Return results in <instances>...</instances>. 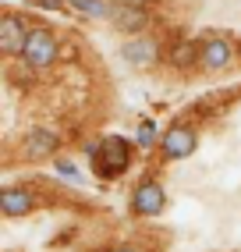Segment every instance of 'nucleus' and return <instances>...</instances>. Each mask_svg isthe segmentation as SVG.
<instances>
[{
    "instance_id": "obj_6",
    "label": "nucleus",
    "mask_w": 241,
    "mask_h": 252,
    "mask_svg": "<svg viewBox=\"0 0 241 252\" xmlns=\"http://www.w3.org/2000/svg\"><path fill=\"white\" fill-rule=\"evenodd\" d=\"M231 54H234L231 43L220 39V36H213V39L202 43V57H199V61H202L206 71H220V68H227V64H231Z\"/></svg>"
},
{
    "instance_id": "obj_11",
    "label": "nucleus",
    "mask_w": 241,
    "mask_h": 252,
    "mask_svg": "<svg viewBox=\"0 0 241 252\" xmlns=\"http://www.w3.org/2000/svg\"><path fill=\"white\" fill-rule=\"evenodd\" d=\"M114 25H120V29H142L146 25V11L142 7H124V11H114Z\"/></svg>"
},
{
    "instance_id": "obj_4",
    "label": "nucleus",
    "mask_w": 241,
    "mask_h": 252,
    "mask_svg": "<svg viewBox=\"0 0 241 252\" xmlns=\"http://www.w3.org/2000/svg\"><path fill=\"white\" fill-rule=\"evenodd\" d=\"M25 43H29V29L18 14H4L0 18V50L4 54H25Z\"/></svg>"
},
{
    "instance_id": "obj_16",
    "label": "nucleus",
    "mask_w": 241,
    "mask_h": 252,
    "mask_svg": "<svg viewBox=\"0 0 241 252\" xmlns=\"http://www.w3.org/2000/svg\"><path fill=\"white\" fill-rule=\"evenodd\" d=\"M114 252H135V249H114Z\"/></svg>"
},
{
    "instance_id": "obj_15",
    "label": "nucleus",
    "mask_w": 241,
    "mask_h": 252,
    "mask_svg": "<svg viewBox=\"0 0 241 252\" xmlns=\"http://www.w3.org/2000/svg\"><path fill=\"white\" fill-rule=\"evenodd\" d=\"M57 171L67 174V178H75V174H78V171H75V163H67V160H57Z\"/></svg>"
},
{
    "instance_id": "obj_1",
    "label": "nucleus",
    "mask_w": 241,
    "mask_h": 252,
    "mask_svg": "<svg viewBox=\"0 0 241 252\" xmlns=\"http://www.w3.org/2000/svg\"><path fill=\"white\" fill-rule=\"evenodd\" d=\"M92 167H96V174H99V178L124 174L128 167H131V142H128V139H120V135L103 139L99 149H96V157H92Z\"/></svg>"
},
{
    "instance_id": "obj_12",
    "label": "nucleus",
    "mask_w": 241,
    "mask_h": 252,
    "mask_svg": "<svg viewBox=\"0 0 241 252\" xmlns=\"http://www.w3.org/2000/svg\"><path fill=\"white\" fill-rule=\"evenodd\" d=\"M135 142H139V149H149L152 142H156V125H152V121H142V125H139V135H135Z\"/></svg>"
},
{
    "instance_id": "obj_5",
    "label": "nucleus",
    "mask_w": 241,
    "mask_h": 252,
    "mask_svg": "<svg viewBox=\"0 0 241 252\" xmlns=\"http://www.w3.org/2000/svg\"><path fill=\"white\" fill-rule=\"evenodd\" d=\"M131 206H135V213L152 217V213H160L167 206V195H163V189L156 181H142L139 189H135V195H131Z\"/></svg>"
},
{
    "instance_id": "obj_10",
    "label": "nucleus",
    "mask_w": 241,
    "mask_h": 252,
    "mask_svg": "<svg viewBox=\"0 0 241 252\" xmlns=\"http://www.w3.org/2000/svg\"><path fill=\"white\" fill-rule=\"evenodd\" d=\"M71 7L78 14H85V18H114V11L110 4H103V0H71Z\"/></svg>"
},
{
    "instance_id": "obj_9",
    "label": "nucleus",
    "mask_w": 241,
    "mask_h": 252,
    "mask_svg": "<svg viewBox=\"0 0 241 252\" xmlns=\"http://www.w3.org/2000/svg\"><path fill=\"white\" fill-rule=\"evenodd\" d=\"M25 149H29V157H46V153L57 149V135L46 131V128H32L29 139H25Z\"/></svg>"
},
{
    "instance_id": "obj_7",
    "label": "nucleus",
    "mask_w": 241,
    "mask_h": 252,
    "mask_svg": "<svg viewBox=\"0 0 241 252\" xmlns=\"http://www.w3.org/2000/svg\"><path fill=\"white\" fill-rule=\"evenodd\" d=\"M32 206H36V195H32L29 189H4L0 192V210H4L7 217H22Z\"/></svg>"
},
{
    "instance_id": "obj_17",
    "label": "nucleus",
    "mask_w": 241,
    "mask_h": 252,
    "mask_svg": "<svg viewBox=\"0 0 241 252\" xmlns=\"http://www.w3.org/2000/svg\"><path fill=\"white\" fill-rule=\"evenodd\" d=\"M131 4H146V0H131Z\"/></svg>"
},
{
    "instance_id": "obj_8",
    "label": "nucleus",
    "mask_w": 241,
    "mask_h": 252,
    "mask_svg": "<svg viewBox=\"0 0 241 252\" xmlns=\"http://www.w3.org/2000/svg\"><path fill=\"white\" fill-rule=\"evenodd\" d=\"M124 61L128 64H156V43H152L149 36H139V39H131L124 43Z\"/></svg>"
},
{
    "instance_id": "obj_13",
    "label": "nucleus",
    "mask_w": 241,
    "mask_h": 252,
    "mask_svg": "<svg viewBox=\"0 0 241 252\" xmlns=\"http://www.w3.org/2000/svg\"><path fill=\"white\" fill-rule=\"evenodd\" d=\"M195 57H199V50H195L192 43H181L174 54H170V61H174V64H188V61H195Z\"/></svg>"
},
{
    "instance_id": "obj_2",
    "label": "nucleus",
    "mask_w": 241,
    "mask_h": 252,
    "mask_svg": "<svg viewBox=\"0 0 241 252\" xmlns=\"http://www.w3.org/2000/svg\"><path fill=\"white\" fill-rule=\"evenodd\" d=\"M22 57H25V64H32V68H50V64L57 61V39H54V32H50V29H32Z\"/></svg>"
},
{
    "instance_id": "obj_14",
    "label": "nucleus",
    "mask_w": 241,
    "mask_h": 252,
    "mask_svg": "<svg viewBox=\"0 0 241 252\" xmlns=\"http://www.w3.org/2000/svg\"><path fill=\"white\" fill-rule=\"evenodd\" d=\"M32 7H43V11H57L60 7V0H29Z\"/></svg>"
},
{
    "instance_id": "obj_3",
    "label": "nucleus",
    "mask_w": 241,
    "mask_h": 252,
    "mask_svg": "<svg viewBox=\"0 0 241 252\" xmlns=\"http://www.w3.org/2000/svg\"><path fill=\"white\" fill-rule=\"evenodd\" d=\"M160 146H163V157L167 160H184V157H192V149L199 146V139H195V131L188 125H174L160 139Z\"/></svg>"
}]
</instances>
